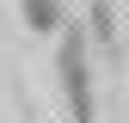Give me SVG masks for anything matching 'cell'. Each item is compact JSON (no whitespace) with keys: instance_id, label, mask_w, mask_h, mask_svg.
<instances>
[{"instance_id":"obj_1","label":"cell","mask_w":129,"mask_h":123,"mask_svg":"<svg viewBox=\"0 0 129 123\" xmlns=\"http://www.w3.org/2000/svg\"><path fill=\"white\" fill-rule=\"evenodd\" d=\"M55 80H61V99H68L74 123L99 117V99H92V37L74 31V25L61 31V43H55Z\"/></svg>"},{"instance_id":"obj_2","label":"cell","mask_w":129,"mask_h":123,"mask_svg":"<svg viewBox=\"0 0 129 123\" xmlns=\"http://www.w3.org/2000/svg\"><path fill=\"white\" fill-rule=\"evenodd\" d=\"M19 19L37 31V37H61V31H68V6H61V0H19Z\"/></svg>"},{"instance_id":"obj_3","label":"cell","mask_w":129,"mask_h":123,"mask_svg":"<svg viewBox=\"0 0 129 123\" xmlns=\"http://www.w3.org/2000/svg\"><path fill=\"white\" fill-rule=\"evenodd\" d=\"M86 37H92V49H117V6H111V0H92Z\"/></svg>"}]
</instances>
